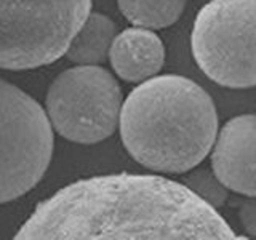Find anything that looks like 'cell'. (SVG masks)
Returning <instances> with one entry per match:
<instances>
[{
	"label": "cell",
	"mask_w": 256,
	"mask_h": 240,
	"mask_svg": "<svg viewBox=\"0 0 256 240\" xmlns=\"http://www.w3.org/2000/svg\"><path fill=\"white\" fill-rule=\"evenodd\" d=\"M14 238H245L186 184L156 174L80 180L38 204Z\"/></svg>",
	"instance_id": "6da1fadb"
},
{
	"label": "cell",
	"mask_w": 256,
	"mask_h": 240,
	"mask_svg": "<svg viewBox=\"0 0 256 240\" xmlns=\"http://www.w3.org/2000/svg\"><path fill=\"white\" fill-rule=\"evenodd\" d=\"M126 152L149 170L182 174L210 154L218 134L216 106L188 77L154 76L132 90L118 117Z\"/></svg>",
	"instance_id": "7a4b0ae2"
},
{
	"label": "cell",
	"mask_w": 256,
	"mask_h": 240,
	"mask_svg": "<svg viewBox=\"0 0 256 240\" xmlns=\"http://www.w3.org/2000/svg\"><path fill=\"white\" fill-rule=\"evenodd\" d=\"M90 12L92 0H0V69L60 60Z\"/></svg>",
	"instance_id": "3957f363"
},
{
	"label": "cell",
	"mask_w": 256,
	"mask_h": 240,
	"mask_svg": "<svg viewBox=\"0 0 256 240\" xmlns=\"http://www.w3.org/2000/svg\"><path fill=\"white\" fill-rule=\"evenodd\" d=\"M197 66L214 84L256 86V0H212L200 8L190 34Z\"/></svg>",
	"instance_id": "277c9868"
},
{
	"label": "cell",
	"mask_w": 256,
	"mask_h": 240,
	"mask_svg": "<svg viewBox=\"0 0 256 240\" xmlns=\"http://www.w3.org/2000/svg\"><path fill=\"white\" fill-rule=\"evenodd\" d=\"M54 136L45 109L0 78V205L37 186L50 166Z\"/></svg>",
	"instance_id": "5b68a950"
},
{
	"label": "cell",
	"mask_w": 256,
	"mask_h": 240,
	"mask_svg": "<svg viewBox=\"0 0 256 240\" xmlns=\"http://www.w3.org/2000/svg\"><path fill=\"white\" fill-rule=\"evenodd\" d=\"M122 90L100 64H77L56 77L45 98L53 132L77 144H96L118 128Z\"/></svg>",
	"instance_id": "8992f818"
},
{
	"label": "cell",
	"mask_w": 256,
	"mask_h": 240,
	"mask_svg": "<svg viewBox=\"0 0 256 240\" xmlns=\"http://www.w3.org/2000/svg\"><path fill=\"white\" fill-rule=\"evenodd\" d=\"M212 172L228 190L256 196V114L228 120L212 148Z\"/></svg>",
	"instance_id": "52a82bcc"
},
{
	"label": "cell",
	"mask_w": 256,
	"mask_h": 240,
	"mask_svg": "<svg viewBox=\"0 0 256 240\" xmlns=\"http://www.w3.org/2000/svg\"><path fill=\"white\" fill-rule=\"evenodd\" d=\"M108 60L116 74L130 84L157 76L165 62V46L152 29L133 26L117 32Z\"/></svg>",
	"instance_id": "ba28073f"
},
{
	"label": "cell",
	"mask_w": 256,
	"mask_h": 240,
	"mask_svg": "<svg viewBox=\"0 0 256 240\" xmlns=\"http://www.w3.org/2000/svg\"><path fill=\"white\" fill-rule=\"evenodd\" d=\"M117 26L104 13L90 12L72 37L64 56L74 64H102L108 60Z\"/></svg>",
	"instance_id": "9c48e42d"
},
{
	"label": "cell",
	"mask_w": 256,
	"mask_h": 240,
	"mask_svg": "<svg viewBox=\"0 0 256 240\" xmlns=\"http://www.w3.org/2000/svg\"><path fill=\"white\" fill-rule=\"evenodd\" d=\"M118 10L133 26L164 29L181 18L188 0H117Z\"/></svg>",
	"instance_id": "30bf717a"
},
{
	"label": "cell",
	"mask_w": 256,
	"mask_h": 240,
	"mask_svg": "<svg viewBox=\"0 0 256 240\" xmlns=\"http://www.w3.org/2000/svg\"><path fill=\"white\" fill-rule=\"evenodd\" d=\"M186 186L190 190H194L200 198H204L206 204H210L213 208L221 206L228 198V189L218 181L213 172H194L186 178Z\"/></svg>",
	"instance_id": "8fae6325"
},
{
	"label": "cell",
	"mask_w": 256,
	"mask_h": 240,
	"mask_svg": "<svg viewBox=\"0 0 256 240\" xmlns=\"http://www.w3.org/2000/svg\"><path fill=\"white\" fill-rule=\"evenodd\" d=\"M238 220L250 237H256V196L248 197L238 206Z\"/></svg>",
	"instance_id": "7c38bea8"
}]
</instances>
